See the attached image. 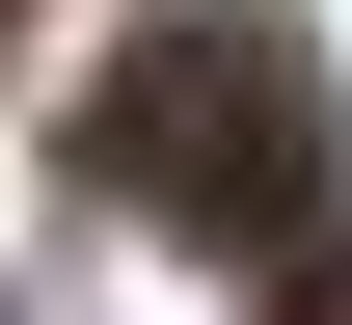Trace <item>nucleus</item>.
I'll use <instances>...</instances> for the list:
<instances>
[{
    "instance_id": "f257e3e1",
    "label": "nucleus",
    "mask_w": 352,
    "mask_h": 325,
    "mask_svg": "<svg viewBox=\"0 0 352 325\" xmlns=\"http://www.w3.org/2000/svg\"><path fill=\"white\" fill-rule=\"evenodd\" d=\"M109 163L163 190V217H217V244H325V109H298V27H271V0L163 27V54H135V109H109Z\"/></svg>"
}]
</instances>
